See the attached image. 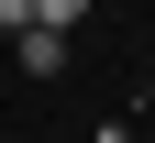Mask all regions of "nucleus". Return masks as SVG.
<instances>
[{
	"label": "nucleus",
	"instance_id": "obj_1",
	"mask_svg": "<svg viewBox=\"0 0 155 143\" xmlns=\"http://www.w3.org/2000/svg\"><path fill=\"white\" fill-rule=\"evenodd\" d=\"M11 55H22V77H55V66H67V33H55V22H22Z\"/></svg>",
	"mask_w": 155,
	"mask_h": 143
},
{
	"label": "nucleus",
	"instance_id": "obj_3",
	"mask_svg": "<svg viewBox=\"0 0 155 143\" xmlns=\"http://www.w3.org/2000/svg\"><path fill=\"white\" fill-rule=\"evenodd\" d=\"M22 22H33V0H0V33H22Z\"/></svg>",
	"mask_w": 155,
	"mask_h": 143
},
{
	"label": "nucleus",
	"instance_id": "obj_2",
	"mask_svg": "<svg viewBox=\"0 0 155 143\" xmlns=\"http://www.w3.org/2000/svg\"><path fill=\"white\" fill-rule=\"evenodd\" d=\"M33 22H55V33H67V22H89V0H33Z\"/></svg>",
	"mask_w": 155,
	"mask_h": 143
}]
</instances>
